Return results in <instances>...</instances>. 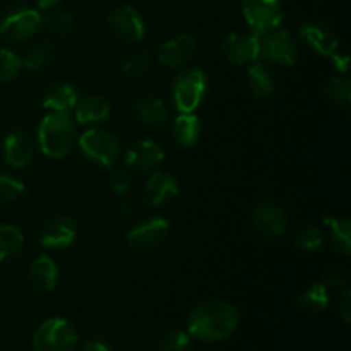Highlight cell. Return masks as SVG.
<instances>
[{
    "mask_svg": "<svg viewBox=\"0 0 351 351\" xmlns=\"http://www.w3.org/2000/svg\"><path fill=\"white\" fill-rule=\"evenodd\" d=\"M240 314L235 305L223 300H208L195 305L187 319V332L202 343H219L239 329Z\"/></svg>",
    "mask_w": 351,
    "mask_h": 351,
    "instance_id": "obj_1",
    "label": "cell"
},
{
    "mask_svg": "<svg viewBox=\"0 0 351 351\" xmlns=\"http://www.w3.org/2000/svg\"><path fill=\"white\" fill-rule=\"evenodd\" d=\"M38 146L41 153L53 160H62L74 151L77 130L69 113L48 112L38 125Z\"/></svg>",
    "mask_w": 351,
    "mask_h": 351,
    "instance_id": "obj_2",
    "label": "cell"
},
{
    "mask_svg": "<svg viewBox=\"0 0 351 351\" xmlns=\"http://www.w3.org/2000/svg\"><path fill=\"white\" fill-rule=\"evenodd\" d=\"M209 82L204 71L197 67L184 69L171 82V99L178 113H194L208 96Z\"/></svg>",
    "mask_w": 351,
    "mask_h": 351,
    "instance_id": "obj_3",
    "label": "cell"
},
{
    "mask_svg": "<svg viewBox=\"0 0 351 351\" xmlns=\"http://www.w3.org/2000/svg\"><path fill=\"white\" fill-rule=\"evenodd\" d=\"M79 332L67 319L51 317L41 322L33 335V351H72Z\"/></svg>",
    "mask_w": 351,
    "mask_h": 351,
    "instance_id": "obj_4",
    "label": "cell"
},
{
    "mask_svg": "<svg viewBox=\"0 0 351 351\" xmlns=\"http://www.w3.org/2000/svg\"><path fill=\"white\" fill-rule=\"evenodd\" d=\"M79 151L91 163L112 168L120 156V143L112 132L103 129H89L77 139Z\"/></svg>",
    "mask_w": 351,
    "mask_h": 351,
    "instance_id": "obj_5",
    "label": "cell"
},
{
    "mask_svg": "<svg viewBox=\"0 0 351 351\" xmlns=\"http://www.w3.org/2000/svg\"><path fill=\"white\" fill-rule=\"evenodd\" d=\"M43 27V16L36 9L19 5L10 9L0 23V36L9 43H23Z\"/></svg>",
    "mask_w": 351,
    "mask_h": 351,
    "instance_id": "obj_6",
    "label": "cell"
},
{
    "mask_svg": "<svg viewBox=\"0 0 351 351\" xmlns=\"http://www.w3.org/2000/svg\"><path fill=\"white\" fill-rule=\"evenodd\" d=\"M242 12L250 33L257 36L276 29L283 21V7L280 0H243Z\"/></svg>",
    "mask_w": 351,
    "mask_h": 351,
    "instance_id": "obj_7",
    "label": "cell"
},
{
    "mask_svg": "<svg viewBox=\"0 0 351 351\" xmlns=\"http://www.w3.org/2000/svg\"><path fill=\"white\" fill-rule=\"evenodd\" d=\"M261 58L276 65L291 67L298 58L293 36L285 29H273L261 36Z\"/></svg>",
    "mask_w": 351,
    "mask_h": 351,
    "instance_id": "obj_8",
    "label": "cell"
},
{
    "mask_svg": "<svg viewBox=\"0 0 351 351\" xmlns=\"http://www.w3.org/2000/svg\"><path fill=\"white\" fill-rule=\"evenodd\" d=\"M108 24L113 33L129 45H137L144 40L146 24L139 10L132 5H123L112 10L108 16Z\"/></svg>",
    "mask_w": 351,
    "mask_h": 351,
    "instance_id": "obj_9",
    "label": "cell"
},
{
    "mask_svg": "<svg viewBox=\"0 0 351 351\" xmlns=\"http://www.w3.org/2000/svg\"><path fill=\"white\" fill-rule=\"evenodd\" d=\"M221 51L235 65H250L261 58V36L254 33H232L221 41Z\"/></svg>",
    "mask_w": 351,
    "mask_h": 351,
    "instance_id": "obj_10",
    "label": "cell"
},
{
    "mask_svg": "<svg viewBox=\"0 0 351 351\" xmlns=\"http://www.w3.org/2000/svg\"><path fill=\"white\" fill-rule=\"evenodd\" d=\"M170 235V223L165 218H149L137 223L127 235L130 245L137 250H151L165 243Z\"/></svg>",
    "mask_w": 351,
    "mask_h": 351,
    "instance_id": "obj_11",
    "label": "cell"
},
{
    "mask_svg": "<svg viewBox=\"0 0 351 351\" xmlns=\"http://www.w3.org/2000/svg\"><path fill=\"white\" fill-rule=\"evenodd\" d=\"M77 237V223L69 216H55L48 219L40 232V243L45 249L64 250L74 243Z\"/></svg>",
    "mask_w": 351,
    "mask_h": 351,
    "instance_id": "obj_12",
    "label": "cell"
},
{
    "mask_svg": "<svg viewBox=\"0 0 351 351\" xmlns=\"http://www.w3.org/2000/svg\"><path fill=\"white\" fill-rule=\"evenodd\" d=\"M195 38L189 33H182L165 41L158 51V60L167 69H182L192 60L195 55Z\"/></svg>",
    "mask_w": 351,
    "mask_h": 351,
    "instance_id": "obj_13",
    "label": "cell"
},
{
    "mask_svg": "<svg viewBox=\"0 0 351 351\" xmlns=\"http://www.w3.org/2000/svg\"><path fill=\"white\" fill-rule=\"evenodd\" d=\"M254 225L263 233L264 237L269 239H280L287 233L288 219L283 209L280 206L273 204L269 201H263L254 209Z\"/></svg>",
    "mask_w": 351,
    "mask_h": 351,
    "instance_id": "obj_14",
    "label": "cell"
},
{
    "mask_svg": "<svg viewBox=\"0 0 351 351\" xmlns=\"http://www.w3.org/2000/svg\"><path fill=\"white\" fill-rule=\"evenodd\" d=\"M298 34L308 48L322 57H331L339 48V40L335 31L322 23H304Z\"/></svg>",
    "mask_w": 351,
    "mask_h": 351,
    "instance_id": "obj_15",
    "label": "cell"
},
{
    "mask_svg": "<svg viewBox=\"0 0 351 351\" xmlns=\"http://www.w3.org/2000/svg\"><path fill=\"white\" fill-rule=\"evenodd\" d=\"M165 160V151L161 144L156 141L144 139L134 144L125 154V161L129 167H132L137 171H154Z\"/></svg>",
    "mask_w": 351,
    "mask_h": 351,
    "instance_id": "obj_16",
    "label": "cell"
},
{
    "mask_svg": "<svg viewBox=\"0 0 351 351\" xmlns=\"http://www.w3.org/2000/svg\"><path fill=\"white\" fill-rule=\"evenodd\" d=\"M33 154L34 144L29 134L21 129L7 134L5 141H3V156H5L9 167L16 168V170L26 168L33 160Z\"/></svg>",
    "mask_w": 351,
    "mask_h": 351,
    "instance_id": "obj_17",
    "label": "cell"
},
{
    "mask_svg": "<svg viewBox=\"0 0 351 351\" xmlns=\"http://www.w3.org/2000/svg\"><path fill=\"white\" fill-rule=\"evenodd\" d=\"M79 101V93L74 84L67 81H58L51 84L43 95L41 105L45 110L55 113H71Z\"/></svg>",
    "mask_w": 351,
    "mask_h": 351,
    "instance_id": "obj_18",
    "label": "cell"
},
{
    "mask_svg": "<svg viewBox=\"0 0 351 351\" xmlns=\"http://www.w3.org/2000/svg\"><path fill=\"white\" fill-rule=\"evenodd\" d=\"M178 195L177 177L163 171H153L146 182V199L151 206H165Z\"/></svg>",
    "mask_w": 351,
    "mask_h": 351,
    "instance_id": "obj_19",
    "label": "cell"
},
{
    "mask_svg": "<svg viewBox=\"0 0 351 351\" xmlns=\"http://www.w3.org/2000/svg\"><path fill=\"white\" fill-rule=\"evenodd\" d=\"M112 106L110 101L101 95H89L86 98L79 99L74 108V122L81 125L88 123H99L105 122L110 117Z\"/></svg>",
    "mask_w": 351,
    "mask_h": 351,
    "instance_id": "obj_20",
    "label": "cell"
},
{
    "mask_svg": "<svg viewBox=\"0 0 351 351\" xmlns=\"http://www.w3.org/2000/svg\"><path fill=\"white\" fill-rule=\"evenodd\" d=\"M29 281L38 291L41 293H48V291H53L57 287L58 281V267L55 264V261L48 256H40L29 264Z\"/></svg>",
    "mask_w": 351,
    "mask_h": 351,
    "instance_id": "obj_21",
    "label": "cell"
},
{
    "mask_svg": "<svg viewBox=\"0 0 351 351\" xmlns=\"http://www.w3.org/2000/svg\"><path fill=\"white\" fill-rule=\"evenodd\" d=\"M247 88L257 99H269L276 93L278 82L266 65L254 62L247 69Z\"/></svg>",
    "mask_w": 351,
    "mask_h": 351,
    "instance_id": "obj_22",
    "label": "cell"
},
{
    "mask_svg": "<svg viewBox=\"0 0 351 351\" xmlns=\"http://www.w3.org/2000/svg\"><path fill=\"white\" fill-rule=\"evenodd\" d=\"M134 112H136L137 119L147 127H161L170 117V110H168L167 103L153 95L141 96L134 103Z\"/></svg>",
    "mask_w": 351,
    "mask_h": 351,
    "instance_id": "obj_23",
    "label": "cell"
},
{
    "mask_svg": "<svg viewBox=\"0 0 351 351\" xmlns=\"http://www.w3.org/2000/svg\"><path fill=\"white\" fill-rule=\"evenodd\" d=\"M202 122L195 113H178L173 120V137L180 146L194 147L201 141Z\"/></svg>",
    "mask_w": 351,
    "mask_h": 351,
    "instance_id": "obj_24",
    "label": "cell"
},
{
    "mask_svg": "<svg viewBox=\"0 0 351 351\" xmlns=\"http://www.w3.org/2000/svg\"><path fill=\"white\" fill-rule=\"evenodd\" d=\"M324 226L329 230V242L332 249L341 256H350L351 252V223L348 218L326 216Z\"/></svg>",
    "mask_w": 351,
    "mask_h": 351,
    "instance_id": "obj_25",
    "label": "cell"
},
{
    "mask_svg": "<svg viewBox=\"0 0 351 351\" xmlns=\"http://www.w3.org/2000/svg\"><path fill=\"white\" fill-rule=\"evenodd\" d=\"M297 302L304 311L319 314V312H324L329 307L331 297H329V290L324 283H314L298 295Z\"/></svg>",
    "mask_w": 351,
    "mask_h": 351,
    "instance_id": "obj_26",
    "label": "cell"
},
{
    "mask_svg": "<svg viewBox=\"0 0 351 351\" xmlns=\"http://www.w3.org/2000/svg\"><path fill=\"white\" fill-rule=\"evenodd\" d=\"M24 249V235L17 226L0 225V263L19 256Z\"/></svg>",
    "mask_w": 351,
    "mask_h": 351,
    "instance_id": "obj_27",
    "label": "cell"
},
{
    "mask_svg": "<svg viewBox=\"0 0 351 351\" xmlns=\"http://www.w3.org/2000/svg\"><path fill=\"white\" fill-rule=\"evenodd\" d=\"M55 58V45L51 41H40L29 48L26 57L23 58V67L33 72H40L47 69Z\"/></svg>",
    "mask_w": 351,
    "mask_h": 351,
    "instance_id": "obj_28",
    "label": "cell"
},
{
    "mask_svg": "<svg viewBox=\"0 0 351 351\" xmlns=\"http://www.w3.org/2000/svg\"><path fill=\"white\" fill-rule=\"evenodd\" d=\"M326 232L319 225H305L293 235L295 247L305 252H315L324 245Z\"/></svg>",
    "mask_w": 351,
    "mask_h": 351,
    "instance_id": "obj_29",
    "label": "cell"
},
{
    "mask_svg": "<svg viewBox=\"0 0 351 351\" xmlns=\"http://www.w3.org/2000/svg\"><path fill=\"white\" fill-rule=\"evenodd\" d=\"M151 55L147 50H137L134 53L127 55L120 64V71L127 75V77H143L151 67Z\"/></svg>",
    "mask_w": 351,
    "mask_h": 351,
    "instance_id": "obj_30",
    "label": "cell"
},
{
    "mask_svg": "<svg viewBox=\"0 0 351 351\" xmlns=\"http://www.w3.org/2000/svg\"><path fill=\"white\" fill-rule=\"evenodd\" d=\"M324 96L328 98V101H331L332 105L346 106L351 103V82L346 77H332L328 84L324 86Z\"/></svg>",
    "mask_w": 351,
    "mask_h": 351,
    "instance_id": "obj_31",
    "label": "cell"
},
{
    "mask_svg": "<svg viewBox=\"0 0 351 351\" xmlns=\"http://www.w3.org/2000/svg\"><path fill=\"white\" fill-rule=\"evenodd\" d=\"M23 71V58L9 48H0V82H9Z\"/></svg>",
    "mask_w": 351,
    "mask_h": 351,
    "instance_id": "obj_32",
    "label": "cell"
},
{
    "mask_svg": "<svg viewBox=\"0 0 351 351\" xmlns=\"http://www.w3.org/2000/svg\"><path fill=\"white\" fill-rule=\"evenodd\" d=\"M43 27H47L55 36H67L74 27V19H72L71 14L57 10V12L43 16Z\"/></svg>",
    "mask_w": 351,
    "mask_h": 351,
    "instance_id": "obj_33",
    "label": "cell"
},
{
    "mask_svg": "<svg viewBox=\"0 0 351 351\" xmlns=\"http://www.w3.org/2000/svg\"><path fill=\"white\" fill-rule=\"evenodd\" d=\"M24 194V184L17 178L0 173V204L16 202Z\"/></svg>",
    "mask_w": 351,
    "mask_h": 351,
    "instance_id": "obj_34",
    "label": "cell"
},
{
    "mask_svg": "<svg viewBox=\"0 0 351 351\" xmlns=\"http://www.w3.org/2000/svg\"><path fill=\"white\" fill-rule=\"evenodd\" d=\"M191 343V336L189 332L175 329V331L167 332L160 343V351H185Z\"/></svg>",
    "mask_w": 351,
    "mask_h": 351,
    "instance_id": "obj_35",
    "label": "cell"
},
{
    "mask_svg": "<svg viewBox=\"0 0 351 351\" xmlns=\"http://www.w3.org/2000/svg\"><path fill=\"white\" fill-rule=\"evenodd\" d=\"M324 285L328 287V290H346L348 274L341 267H329L324 273Z\"/></svg>",
    "mask_w": 351,
    "mask_h": 351,
    "instance_id": "obj_36",
    "label": "cell"
},
{
    "mask_svg": "<svg viewBox=\"0 0 351 351\" xmlns=\"http://www.w3.org/2000/svg\"><path fill=\"white\" fill-rule=\"evenodd\" d=\"M130 185H132V182H130V177L125 171L117 170V168L112 170V173H110V189H112L113 194L123 197L130 192Z\"/></svg>",
    "mask_w": 351,
    "mask_h": 351,
    "instance_id": "obj_37",
    "label": "cell"
},
{
    "mask_svg": "<svg viewBox=\"0 0 351 351\" xmlns=\"http://www.w3.org/2000/svg\"><path fill=\"white\" fill-rule=\"evenodd\" d=\"M336 314L341 319L343 324L350 326L351 322V293L350 290H343V295L339 297L338 304H336Z\"/></svg>",
    "mask_w": 351,
    "mask_h": 351,
    "instance_id": "obj_38",
    "label": "cell"
},
{
    "mask_svg": "<svg viewBox=\"0 0 351 351\" xmlns=\"http://www.w3.org/2000/svg\"><path fill=\"white\" fill-rule=\"evenodd\" d=\"M82 351H113V348L106 339L95 338L89 339V341L82 346Z\"/></svg>",
    "mask_w": 351,
    "mask_h": 351,
    "instance_id": "obj_39",
    "label": "cell"
},
{
    "mask_svg": "<svg viewBox=\"0 0 351 351\" xmlns=\"http://www.w3.org/2000/svg\"><path fill=\"white\" fill-rule=\"evenodd\" d=\"M329 58H331L332 64H335L336 71H339V72L348 71L350 58H348V55H346V53H343V51H335V53H332Z\"/></svg>",
    "mask_w": 351,
    "mask_h": 351,
    "instance_id": "obj_40",
    "label": "cell"
},
{
    "mask_svg": "<svg viewBox=\"0 0 351 351\" xmlns=\"http://www.w3.org/2000/svg\"><path fill=\"white\" fill-rule=\"evenodd\" d=\"M62 2H64V0H36L40 9H55V7L60 5Z\"/></svg>",
    "mask_w": 351,
    "mask_h": 351,
    "instance_id": "obj_41",
    "label": "cell"
}]
</instances>
